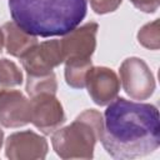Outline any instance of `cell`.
<instances>
[{
  "instance_id": "7a4b0ae2",
  "label": "cell",
  "mask_w": 160,
  "mask_h": 160,
  "mask_svg": "<svg viewBox=\"0 0 160 160\" xmlns=\"http://www.w3.org/2000/svg\"><path fill=\"white\" fill-rule=\"evenodd\" d=\"M12 21L41 38L64 36L86 16V0H9Z\"/></svg>"
},
{
  "instance_id": "5bb4252c",
  "label": "cell",
  "mask_w": 160,
  "mask_h": 160,
  "mask_svg": "<svg viewBox=\"0 0 160 160\" xmlns=\"http://www.w3.org/2000/svg\"><path fill=\"white\" fill-rule=\"evenodd\" d=\"M92 64H65V81L72 89H84L85 78Z\"/></svg>"
},
{
  "instance_id": "9a60e30c",
  "label": "cell",
  "mask_w": 160,
  "mask_h": 160,
  "mask_svg": "<svg viewBox=\"0 0 160 160\" xmlns=\"http://www.w3.org/2000/svg\"><path fill=\"white\" fill-rule=\"evenodd\" d=\"M138 41L146 49L158 50L160 46V32H159V19L152 22L145 24L138 32Z\"/></svg>"
},
{
  "instance_id": "ac0fdd59",
  "label": "cell",
  "mask_w": 160,
  "mask_h": 160,
  "mask_svg": "<svg viewBox=\"0 0 160 160\" xmlns=\"http://www.w3.org/2000/svg\"><path fill=\"white\" fill-rule=\"evenodd\" d=\"M4 49V34H2V30L0 28V52L2 51Z\"/></svg>"
},
{
  "instance_id": "30bf717a",
  "label": "cell",
  "mask_w": 160,
  "mask_h": 160,
  "mask_svg": "<svg viewBox=\"0 0 160 160\" xmlns=\"http://www.w3.org/2000/svg\"><path fill=\"white\" fill-rule=\"evenodd\" d=\"M31 120L30 100L20 91L6 89L0 92V125L21 128Z\"/></svg>"
},
{
  "instance_id": "9c48e42d",
  "label": "cell",
  "mask_w": 160,
  "mask_h": 160,
  "mask_svg": "<svg viewBox=\"0 0 160 160\" xmlns=\"http://www.w3.org/2000/svg\"><path fill=\"white\" fill-rule=\"evenodd\" d=\"M85 88L96 105L106 106L118 96L120 79L110 68L91 66L85 78Z\"/></svg>"
},
{
  "instance_id": "8fae6325",
  "label": "cell",
  "mask_w": 160,
  "mask_h": 160,
  "mask_svg": "<svg viewBox=\"0 0 160 160\" xmlns=\"http://www.w3.org/2000/svg\"><path fill=\"white\" fill-rule=\"evenodd\" d=\"M4 34V48L6 52L15 58H21L30 48L38 44V38L24 31L14 21H8L1 26Z\"/></svg>"
},
{
  "instance_id": "5b68a950",
  "label": "cell",
  "mask_w": 160,
  "mask_h": 160,
  "mask_svg": "<svg viewBox=\"0 0 160 160\" xmlns=\"http://www.w3.org/2000/svg\"><path fill=\"white\" fill-rule=\"evenodd\" d=\"M98 30L96 22H86L64 35L60 40L64 62H91V56L96 49Z\"/></svg>"
},
{
  "instance_id": "8992f818",
  "label": "cell",
  "mask_w": 160,
  "mask_h": 160,
  "mask_svg": "<svg viewBox=\"0 0 160 160\" xmlns=\"http://www.w3.org/2000/svg\"><path fill=\"white\" fill-rule=\"evenodd\" d=\"M30 122L42 134L50 135L56 131L66 120L60 100L52 92H40L30 98Z\"/></svg>"
},
{
  "instance_id": "3957f363",
  "label": "cell",
  "mask_w": 160,
  "mask_h": 160,
  "mask_svg": "<svg viewBox=\"0 0 160 160\" xmlns=\"http://www.w3.org/2000/svg\"><path fill=\"white\" fill-rule=\"evenodd\" d=\"M104 129V118L100 111L88 109L64 128L52 132L51 144L56 155L68 159H92L94 149Z\"/></svg>"
},
{
  "instance_id": "6da1fadb",
  "label": "cell",
  "mask_w": 160,
  "mask_h": 160,
  "mask_svg": "<svg viewBox=\"0 0 160 160\" xmlns=\"http://www.w3.org/2000/svg\"><path fill=\"white\" fill-rule=\"evenodd\" d=\"M100 138L106 152L119 160L152 154L160 145L159 110L148 102L115 98L104 112Z\"/></svg>"
},
{
  "instance_id": "52a82bcc",
  "label": "cell",
  "mask_w": 160,
  "mask_h": 160,
  "mask_svg": "<svg viewBox=\"0 0 160 160\" xmlns=\"http://www.w3.org/2000/svg\"><path fill=\"white\" fill-rule=\"evenodd\" d=\"M21 65L28 75H46L64 62L60 40L52 39L35 44L21 58Z\"/></svg>"
},
{
  "instance_id": "ba28073f",
  "label": "cell",
  "mask_w": 160,
  "mask_h": 160,
  "mask_svg": "<svg viewBox=\"0 0 160 160\" xmlns=\"http://www.w3.org/2000/svg\"><path fill=\"white\" fill-rule=\"evenodd\" d=\"M48 150L46 139L31 130L12 132L5 141V155L10 160H42Z\"/></svg>"
},
{
  "instance_id": "2e32d148",
  "label": "cell",
  "mask_w": 160,
  "mask_h": 160,
  "mask_svg": "<svg viewBox=\"0 0 160 160\" xmlns=\"http://www.w3.org/2000/svg\"><path fill=\"white\" fill-rule=\"evenodd\" d=\"M94 12L99 15L109 14L115 11L122 2V0H89Z\"/></svg>"
},
{
  "instance_id": "7c38bea8",
  "label": "cell",
  "mask_w": 160,
  "mask_h": 160,
  "mask_svg": "<svg viewBox=\"0 0 160 160\" xmlns=\"http://www.w3.org/2000/svg\"><path fill=\"white\" fill-rule=\"evenodd\" d=\"M25 90L30 98L40 92L56 94V90H58L56 75L54 74V71L46 75H28Z\"/></svg>"
},
{
  "instance_id": "e0dca14e",
  "label": "cell",
  "mask_w": 160,
  "mask_h": 160,
  "mask_svg": "<svg viewBox=\"0 0 160 160\" xmlns=\"http://www.w3.org/2000/svg\"><path fill=\"white\" fill-rule=\"evenodd\" d=\"M130 1L136 9L148 14L155 12L160 5V0H130Z\"/></svg>"
},
{
  "instance_id": "4fadbf2b",
  "label": "cell",
  "mask_w": 160,
  "mask_h": 160,
  "mask_svg": "<svg viewBox=\"0 0 160 160\" xmlns=\"http://www.w3.org/2000/svg\"><path fill=\"white\" fill-rule=\"evenodd\" d=\"M22 72L20 68L11 60L0 59V92L22 84Z\"/></svg>"
},
{
  "instance_id": "d6986e66",
  "label": "cell",
  "mask_w": 160,
  "mask_h": 160,
  "mask_svg": "<svg viewBox=\"0 0 160 160\" xmlns=\"http://www.w3.org/2000/svg\"><path fill=\"white\" fill-rule=\"evenodd\" d=\"M2 142H4V131H2V130H1V128H0V150H1Z\"/></svg>"
},
{
  "instance_id": "277c9868",
  "label": "cell",
  "mask_w": 160,
  "mask_h": 160,
  "mask_svg": "<svg viewBox=\"0 0 160 160\" xmlns=\"http://www.w3.org/2000/svg\"><path fill=\"white\" fill-rule=\"evenodd\" d=\"M120 85L132 100H146L155 91V78L148 64L136 56L125 59L119 69Z\"/></svg>"
}]
</instances>
